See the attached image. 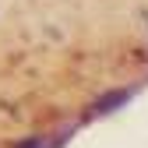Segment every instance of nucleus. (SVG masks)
I'll list each match as a JSON object with an SVG mask.
<instances>
[{
  "label": "nucleus",
  "instance_id": "f257e3e1",
  "mask_svg": "<svg viewBox=\"0 0 148 148\" xmlns=\"http://www.w3.org/2000/svg\"><path fill=\"white\" fill-rule=\"evenodd\" d=\"M127 99H131V92H109L106 99H99L95 106H92V113H88V116H106V113H113L116 106H123Z\"/></svg>",
  "mask_w": 148,
  "mask_h": 148
}]
</instances>
